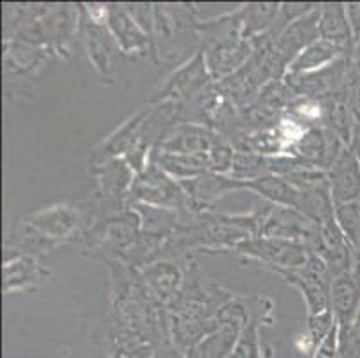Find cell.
<instances>
[{"label": "cell", "mask_w": 360, "mask_h": 358, "mask_svg": "<svg viewBox=\"0 0 360 358\" xmlns=\"http://www.w3.org/2000/svg\"><path fill=\"white\" fill-rule=\"evenodd\" d=\"M129 199L131 203H142L156 208L181 212L188 210V196L181 183L153 162H149V165L135 176Z\"/></svg>", "instance_id": "obj_3"}, {"label": "cell", "mask_w": 360, "mask_h": 358, "mask_svg": "<svg viewBox=\"0 0 360 358\" xmlns=\"http://www.w3.org/2000/svg\"><path fill=\"white\" fill-rule=\"evenodd\" d=\"M188 196V212L202 213L210 212L215 206V203L224 197L226 193H233L245 190V183L237 181L231 176L224 174L208 172L202 176L179 181Z\"/></svg>", "instance_id": "obj_10"}, {"label": "cell", "mask_w": 360, "mask_h": 358, "mask_svg": "<svg viewBox=\"0 0 360 358\" xmlns=\"http://www.w3.org/2000/svg\"><path fill=\"white\" fill-rule=\"evenodd\" d=\"M201 52L214 81H222L240 70L255 54V41L242 34L240 15L222 16L198 25Z\"/></svg>", "instance_id": "obj_1"}, {"label": "cell", "mask_w": 360, "mask_h": 358, "mask_svg": "<svg viewBox=\"0 0 360 358\" xmlns=\"http://www.w3.org/2000/svg\"><path fill=\"white\" fill-rule=\"evenodd\" d=\"M349 61H352V67L356 74L360 75V38L355 39L352 49V56H349Z\"/></svg>", "instance_id": "obj_30"}, {"label": "cell", "mask_w": 360, "mask_h": 358, "mask_svg": "<svg viewBox=\"0 0 360 358\" xmlns=\"http://www.w3.org/2000/svg\"><path fill=\"white\" fill-rule=\"evenodd\" d=\"M24 221L52 242L61 244L75 235L79 228L81 213L70 205H54L24 217Z\"/></svg>", "instance_id": "obj_11"}, {"label": "cell", "mask_w": 360, "mask_h": 358, "mask_svg": "<svg viewBox=\"0 0 360 358\" xmlns=\"http://www.w3.org/2000/svg\"><path fill=\"white\" fill-rule=\"evenodd\" d=\"M335 221L360 260V203L335 206Z\"/></svg>", "instance_id": "obj_24"}, {"label": "cell", "mask_w": 360, "mask_h": 358, "mask_svg": "<svg viewBox=\"0 0 360 358\" xmlns=\"http://www.w3.org/2000/svg\"><path fill=\"white\" fill-rule=\"evenodd\" d=\"M106 25L115 38L120 52L126 56H153L156 61L155 41L140 27L126 4H106Z\"/></svg>", "instance_id": "obj_7"}, {"label": "cell", "mask_w": 360, "mask_h": 358, "mask_svg": "<svg viewBox=\"0 0 360 358\" xmlns=\"http://www.w3.org/2000/svg\"><path fill=\"white\" fill-rule=\"evenodd\" d=\"M198 25L192 18V13L183 6L155 4L153 41L156 56L174 59L178 52L192 45V36H199Z\"/></svg>", "instance_id": "obj_2"}, {"label": "cell", "mask_w": 360, "mask_h": 358, "mask_svg": "<svg viewBox=\"0 0 360 358\" xmlns=\"http://www.w3.org/2000/svg\"><path fill=\"white\" fill-rule=\"evenodd\" d=\"M345 98L352 111L353 122H355V134L360 131V75L349 67L348 77H346L345 87Z\"/></svg>", "instance_id": "obj_27"}, {"label": "cell", "mask_w": 360, "mask_h": 358, "mask_svg": "<svg viewBox=\"0 0 360 358\" xmlns=\"http://www.w3.org/2000/svg\"><path fill=\"white\" fill-rule=\"evenodd\" d=\"M360 308V262L353 271L335 276L330 285V310L339 326L355 321Z\"/></svg>", "instance_id": "obj_14"}, {"label": "cell", "mask_w": 360, "mask_h": 358, "mask_svg": "<svg viewBox=\"0 0 360 358\" xmlns=\"http://www.w3.org/2000/svg\"><path fill=\"white\" fill-rule=\"evenodd\" d=\"M326 174L335 206L360 203V158L352 147L340 153Z\"/></svg>", "instance_id": "obj_12"}, {"label": "cell", "mask_w": 360, "mask_h": 358, "mask_svg": "<svg viewBox=\"0 0 360 358\" xmlns=\"http://www.w3.org/2000/svg\"><path fill=\"white\" fill-rule=\"evenodd\" d=\"M150 162L156 163L160 169L165 170L178 181H186V179H194L202 174L212 172L210 153L174 154L155 149L150 154Z\"/></svg>", "instance_id": "obj_17"}, {"label": "cell", "mask_w": 360, "mask_h": 358, "mask_svg": "<svg viewBox=\"0 0 360 358\" xmlns=\"http://www.w3.org/2000/svg\"><path fill=\"white\" fill-rule=\"evenodd\" d=\"M340 58H349V56L333 44L326 41V39L319 38L312 41L309 47L303 49L290 61L283 77H297V75L314 74V72H319L323 68L330 67L332 63L339 61Z\"/></svg>", "instance_id": "obj_18"}, {"label": "cell", "mask_w": 360, "mask_h": 358, "mask_svg": "<svg viewBox=\"0 0 360 358\" xmlns=\"http://www.w3.org/2000/svg\"><path fill=\"white\" fill-rule=\"evenodd\" d=\"M212 81L214 79L208 70L205 56L201 51H198L153 91L149 104L172 103L176 106H181L186 101H192L195 95L205 94Z\"/></svg>", "instance_id": "obj_4"}, {"label": "cell", "mask_w": 360, "mask_h": 358, "mask_svg": "<svg viewBox=\"0 0 360 358\" xmlns=\"http://www.w3.org/2000/svg\"><path fill=\"white\" fill-rule=\"evenodd\" d=\"M346 11H348L353 38H360V2H349V4H346Z\"/></svg>", "instance_id": "obj_29"}, {"label": "cell", "mask_w": 360, "mask_h": 358, "mask_svg": "<svg viewBox=\"0 0 360 358\" xmlns=\"http://www.w3.org/2000/svg\"><path fill=\"white\" fill-rule=\"evenodd\" d=\"M230 358H262V343L258 337V324L255 321L242 330Z\"/></svg>", "instance_id": "obj_26"}, {"label": "cell", "mask_w": 360, "mask_h": 358, "mask_svg": "<svg viewBox=\"0 0 360 358\" xmlns=\"http://www.w3.org/2000/svg\"><path fill=\"white\" fill-rule=\"evenodd\" d=\"M111 358H139V357H135V354H131V353H127V351H122V350H117L115 353H113V357Z\"/></svg>", "instance_id": "obj_31"}, {"label": "cell", "mask_w": 360, "mask_h": 358, "mask_svg": "<svg viewBox=\"0 0 360 358\" xmlns=\"http://www.w3.org/2000/svg\"><path fill=\"white\" fill-rule=\"evenodd\" d=\"M235 251L244 255L251 260L264 264L265 267L278 271H292L307 264L310 248L303 242L283 241V238H271V236H251L242 242Z\"/></svg>", "instance_id": "obj_5"}, {"label": "cell", "mask_w": 360, "mask_h": 358, "mask_svg": "<svg viewBox=\"0 0 360 358\" xmlns=\"http://www.w3.org/2000/svg\"><path fill=\"white\" fill-rule=\"evenodd\" d=\"M337 347H339V324L333 328L323 343L314 350L312 358H337Z\"/></svg>", "instance_id": "obj_28"}, {"label": "cell", "mask_w": 360, "mask_h": 358, "mask_svg": "<svg viewBox=\"0 0 360 358\" xmlns=\"http://www.w3.org/2000/svg\"><path fill=\"white\" fill-rule=\"evenodd\" d=\"M2 274H4L2 288H4L6 294H11V292H20L36 287L38 283L47 280L51 272L38 262L36 256L15 252V255H9L6 258Z\"/></svg>", "instance_id": "obj_15"}, {"label": "cell", "mask_w": 360, "mask_h": 358, "mask_svg": "<svg viewBox=\"0 0 360 358\" xmlns=\"http://www.w3.org/2000/svg\"><path fill=\"white\" fill-rule=\"evenodd\" d=\"M337 326L335 315L332 310H325L321 314H309L307 315L305 324V337L309 339V344L312 350H316L323 340L328 337L330 331Z\"/></svg>", "instance_id": "obj_25"}, {"label": "cell", "mask_w": 360, "mask_h": 358, "mask_svg": "<svg viewBox=\"0 0 360 358\" xmlns=\"http://www.w3.org/2000/svg\"><path fill=\"white\" fill-rule=\"evenodd\" d=\"M224 138L212 127L198 122H179L170 127L156 149L174 154L210 153Z\"/></svg>", "instance_id": "obj_9"}, {"label": "cell", "mask_w": 360, "mask_h": 358, "mask_svg": "<svg viewBox=\"0 0 360 358\" xmlns=\"http://www.w3.org/2000/svg\"><path fill=\"white\" fill-rule=\"evenodd\" d=\"M317 224L312 222L296 208L271 205L265 210L264 221H262L260 235L271 238H283V241L303 242L309 245L312 236L316 235Z\"/></svg>", "instance_id": "obj_8"}, {"label": "cell", "mask_w": 360, "mask_h": 358, "mask_svg": "<svg viewBox=\"0 0 360 358\" xmlns=\"http://www.w3.org/2000/svg\"><path fill=\"white\" fill-rule=\"evenodd\" d=\"M317 29H319L321 39H326L335 47H339L342 52L352 56L355 38H353L352 25H349L346 4H340V2L321 4Z\"/></svg>", "instance_id": "obj_16"}, {"label": "cell", "mask_w": 360, "mask_h": 358, "mask_svg": "<svg viewBox=\"0 0 360 358\" xmlns=\"http://www.w3.org/2000/svg\"><path fill=\"white\" fill-rule=\"evenodd\" d=\"M139 276L156 303L165 308L185 283L186 272L176 262L156 260L139 271Z\"/></svg>", "instance_id": "obj_13"}, {"label": "cell", "mask_w": 360, "mask_h": 358, "mask_svg": "<svg viewBox=\"0 0 360 358\" xmlns=\"http://www.w3.org/2000/svg\"><path fill=\"white\" fill-rule=\"evenodd\" d=\"M244 328L237 324H222L199 344L185 353V358H230Z\"/></svg>", "instance_id": "obj_21"}, {"label": "cell", "mask_w": 360, "mask_h": 358, "mask_svg": "<svg viewBox=\"0 0 360 358\" xmlns=\"http://www.w3.org/2000/svg\"><path fill=\"white\" fill-rule=\"evenodd\" d=\"M245 190L258 193L274 206H287V208L297 210V205H300L301 190L290 185L285 177L276 176V174H269V176L258 177L255 181H248Z\"/></svg>", "instance_id": "obj_20"}, {"label": "cell", "mask_w": 360, "mask_h": 358, "mask_svg": "<svg viewBox=\"0 0 360 358\" xmlns=\"http://www.w3.org/2000/svg\"><path fill=\"white\" fill-rule=\"evenodd\" d=\"M56 245H58L56 242H52L51 238L41 235L40 231H36L25 221L18 222L15 226V229L9 233L8 248H13L15 252H20V255H29L38 258V255L52 251Z\"/></svg>", "instance_id": "obj_22"}, {"label": "cell", "mask_w": 360, "mask_h": 358, "mask_svg": "<svg viewBox=\"0 0 360 358\" xmlns=\"http://www.w3.org/2000/svg\"><path fill=\"white\" fill-rule=\"evenodd\" d=\"M273 174L271 169V156H262V154L250 153V151H237L235 153L233 167L230 170V176L237 181L248 183L255 181L258 177Z\"/></svg>", "instance_id": "obj_23"}, {"label": "cell", "mask_w": 360, "mask_h": 358, "mask_svg": "<svg viewBox=\"0 0 360 358\" xmlns=\"http://www.w3.org/2000/svg\"><path fill=\"white\" fill-rule=\"evenodd\" d=\"M81 22L79 34L83 39L84 51H86L90 63L94 65L97 74L103 77V81H113L115 74V58L120 52L115 38L108 29L106 22L91 18L86 13L84 6H79Z\"/></svg>", "instance_id": "obj_6"}, {"label": "cell", "mask_w": 360, "mask_h": 358, "mask_svg": "<svg viewBox=\"0 0 360 358\" xmlns=\"http://www.w3.org/2000/svg\"><path fill=\"white\" fill-rule=\"evenodd\" d=\"M352 324L356 328V330L360 331V308H359V312H356V317H355V321H353Z\"/></svg>", "instance_id": "obj_32"}, {"label": "cell", "mask_w": 360, "mask_h": 358, "mask_svg": "<svg viewBox=\"0 0 360 358\" xmlns=\"http://www.w3.org/2000/svg\"><path fill=\"white\" fill-rule=\"evenodd\" d=\"M281 4L278 2H255L245 4L238 11L242 20V34L248 39H257L269 34L276 27Z\"/></svg>", "instance_id": "obj_19"}]
</instances>
